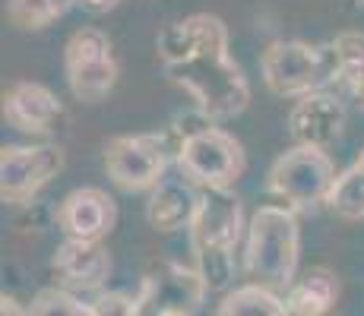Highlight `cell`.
I'll use <instances>...</instances> for the list:
<instances>
[{
    "instance_id": "cell-1",
    "label": "cell",
    "mask_w": 364,
    "mask_h": 316,
    "mask_svg": "<svg viewBox=\"0 0 364 316\" xmlns=\"http://www.w3.org/2000/svg\"><path fill=\"white\" fill-rule=\"evenodd\" d=\"M165 76L178 82L215 121H232L250 102L244 70L228 54V29L219 16L197 13L162 29L156 41Z\"/></svg>"
},
{
    "instance_id": "cell-18",
    "label": "cell",
    "mask_w": 364,
    "mask_h": 316,
    "mask_svg": "<svg viewBox=\"0 0 364 316\" xmlns=\"http://www.w3.org/2000/svg\"><path fill=\"white\" fill-rule=\"evenodd\" d=\"M326 206L339 219H348V222L364 219V168L361 165H352L348 171L336 174L330 196H326Z\"/></svg>"
},
{
    "instance_id": "cell-9",
    "label": "cell",
    "mask_w": 364,
    "mask_h": 316,
    "mask_svg": "<svg viewBox=\"0 0 364 316\" xmlns=\"http://www.w3.org/2000/svg\"><path fill=\"white\" fill-rule=\"evenodd\" d=\"M64 171L60 146H4L0 152V200L23 206Z\"/></svg>"
},
{
    "instance_id": "cell-7",
    "label": "cell",
    "mask_w": 364,
    "mask_h": 316,
    "mask_svg": "<svg viewBox=\"0 0 364 316\" xmlns=\"http://www.w3.org/2000/svg\"><path fill=\"white\" fill-rule=\"evenodd\" d=\"M206 278L197 266L159 263L143 278L136 294V316H191L206 300Z\"/></svg>"
},
{
    "instance_id": "cell-16",
    "label": "cell",
    "mask_w": 364,
    "mask_h": 316,
    "mask_svg": "<svg viewBox=\"0 0 364 316\" xmlns=\"http://www.w3.org/2000/svg\"><path fill=\"white\" fill-rule=\"evenodd\" d=\"M336 298H339L336 276L323 266H314L285 288V310L289 316H323L336 307Z\"/></svg>"
},
{
    "instance_id": "cell-25",
    "label": "cell",
    "mask_w": 364,
    "mask_h": 316,
    "mask_svg": "<svg viewBox=\"0 0 364 316\" xmlns=\"http://www.w3.org/2000/svg\"><path fill=\"white\" fill-rule=\"evenodd\" d=\"M76 4H80L82 10H89V13H111L114 6H121L124 0H76Z\"/></svg>"
},
{
    "instance_id": "cell-23",
    "label": "cell",
    "mask_w": 364,
    "mask_h": 316,
    "mask_svg": "<svg viewBox=\"0 0 364 316\" xmlns=\"http://www.w3.org/2000/svg\"><path fill=\"white\" fill-rule=\"evenodd\" d=\"M51 222H58V209H51L48 202L41 200H29L19 206L16 219H13V224H16V231H26V234H38V231L51 228Z\"/></svg>"
},
{
    "instance_id": "cell-20",
    "label": "cell",
    "mask_w": 364,
    "mask_h": 316,
    "mask_svg": "<svg viewBox=\"0 0 364 316\" xmlns=\"http://www.w3.org/2000/svg\"><path fill=\"white\" fill-rule=\"evenodd\" d=\"M29 313H38V316H92V307L89 300H80L70 288H45L32 298L29 304Z\"/></svg>"
},
{
    "instance_id": "cell-22",
    "label": "cell",
    "mask_w": 364,
    "mask_h": 316,
    "mask_svg": "<svg viewBox=\"0 0 364 316\" xmlns=\"http://www.w3.org/2000/svg\"><path fill=\"white\" fill-rule=\"evenodd\" d=\"M333 45L339 54V82L348 86L364 73V32H342Z\"/></svg>"
},
{
    "instance_id": "cell-5",
    "label": "cell",
    "mask_w": 364,
    "mask_h": 316,
    "mask_svg": "<svg viewBox=\"0 0 364 316\" xmlns=\"http://www.w3.org/2000/svg\"><path fill=\"white\" fill-rule=\"evenodd\" d=\"M333 180H336L333 158L320 146L298 143L295 149L279 156L276 165L269 168V193L279 196L295 212H307V209L326 202Z\"/></svg>"
},
{
    "instance_id": "cell-14",
    "label": "cell",
    "mask_w": 364,
    "mask_h": 316,
    "mask_svg": "<svg viewBox=\"0 0 364 316\" xmlns=\"http://www.w3.org/2000/svg\"><path fill=\"white\" fill-rule=\"evenodd\" d=\"M4 117L23 133H48L60 124L64 104L41 82H16L4 95Z\"/></svg>"
},
{
    "instance_id": "cell-19",
    "label": "cell",
    "mask_w": 364,
    "mask_h": 316,
    "mask_svg": "<svg viewBox=\"0 0 364 316\" xmlns=\"http://www.w3.org/2000/svg\"><path fill=\"white\" fill-rule=\"evenodd\" d=\"M73 4L76 0H6V16L16 29L35 32L60 19Z\"/></svg>"
},
{
    "instance_id": "cell-15",
    "label": "cell",
    "mask_w": 364,
    "mask_h": 316,
    "mask_svg": "<svg viewBox=\"0 0 364 316\" xmlns=\"http://www.w3.org/2000/svg\"><path fill=\"white\" fill-rule=\"evenodd\" d=\"M200 193L197 184H191L187 178L178 180H162L159 187H152L149 206H146V219L156 231L171 234V231L191 228L193 215L200 209Z\"/></svg>"
},
{
    "instance_id": "cell-11",
    "label": "cell",
    "mask_w": 364,
    "mask_h": 316,
    "mask_svg": "<svg viewBox=\"0 0 364 316\" xmlns=\"http://www.w3.org/2000/svg\"><path fill=\"white\" fill-rule=\"evenodd\" d=\"M346 126V104L330 92H307L301 95L289 111V133L301 146H320L330 149L342 136Z\"/></svg>"
},
{
    "instance_id": "cell-26",
    "label": "cell",
    "mask_w": 364,
    "mask_h": 316,
    "mask_svg": "<svg viewBox=\"0 0 364 316\" xmlns=\"http://www.w3.org/2000/svg\"><path fill=\"white\" fill-rule=\"evenodd\" d=\"M348 95H352L355 98V102H358V104H364V73L358 76V80H355V82H348Z\"/></svg>"
},
{
    "instance_id": "cell-8",
    "label": "cell",
    "mask_w": 364,
    "mask_h": 316,
    "mask_svg": "<svg viewBox=\"0 0 364 316\" xmlns=\"http://www.w3.org/2000/svg\"><path fill=\"white\" fill-rule=\"evenodd\" d=\"M64 67L70 92L80 102H102L117 82V63L111 41L102 29H80L64 48Z\"/></svg>"
},
{
    "instance_id": "cell-10",
    "label": "cell",
    "mask_w": 364,
    "mask_h": 316,
    "mask_svg": "<svg viewBox=\"0 0 364 316\" xmlns=\"http://www.w3.org/2000/svg\"><path fill=\"white\" fill-rule=\"evenodd\" d=\"M244 231V206L232 187H209L191 222L193 250H235Z\"/></svg>"
},
{
    "instance_id": "cell-13",
    "label": "cell",
    "mask_w": 364,
    "mask_h": 316,
    "mask_svg": "<svg viewBox=\"0 0 364 316\" xmlns=\"http://www.w3.org/2000/svg\"><path fill=\"white\" fill-rule=\"evenodd\" d=\"M51 272L70 291H99L111 272V256L102 241H80L67 237L51 259Z\"/></svg>"
},
{
    "instance_id": "cell-24",
    "label": "cell",
    "mask_w": 364,
    "mask_h": 316,
    "mask_svg": "<svg viewBox=\"0 0 364 316\" xmlns=\"http://www.w3.org/2000/svg\"><path fill=\"white\" fill-rule=\"evenodd\" d=\"M92 316H136V298L121 291H105L89 300Z\"/></svg>"
},
{
    "instance_id": "cell-17",
    "label": "cell",
    "mask_w": 364,
    "mask_h": 316,
    "mask_svg": "<svg viewBox=\"0 0 364 316\" xmlns=\"http://www.w3.org/2000/svg\"><path fill=\"white\" fill-rule=\"evenodd\" d=\"M219 316H285V298H279L276 288L250 282L241 285L215 307Z\"/></svg>"
},
{
    "instance_id": "cell-4",
    "label": "cell",
    "mask_w": 364,
    "mask_h": 316,
    "mask_svg": "<svg viewBox=\"0 0 364 316\" xmlns=\"http://www.w3.org/2000/svg\"><path fill=\"white\" fill-rule=\"evenodd\" d=\"M174 158H178V139L171 136V130L130 133V136H117L105 146V171H108L111 184L127 193L159 187Z\"/></svg>"
},
{
    "instance_id": "cell-3",
    "label": "cell",
    "mask_w": 364,
    "mask_h": 316,
    "mask_svg": "<svg viewBox=\"0 0 364 316\" xmlns=\"http://www.w3.org/2000/svg\"><path fill=\"white\" fill-rule=\"evenodd\" d=\"M263 82L272 95L301 98L339 80L336 45H307V41H272L260 60Z\"/></svg>"
},
{
    "instance_id": "cell-2",
    "label": "cell",
    "mask_w": 364,
    "mask_h": 316,
    "mask_svg": "<svg viewBox=\"0 0 364 316\" xmlns=\"http://www.w3.org/2000/svg\"><path fill=\"white\" fill-rule=\"evenodd\" d=\"M301 231L291 206H260L247 224L244 269L254 282L269 288H289L298 272Z\"/></svg>"
},
{
    "instance_id": "cell-27",
    "label": "cell",
    "mask_w": 364,
    "mask_h": 316,
    "mask_svg": "<svg viewBox=\"0 0 364 316\" xmlns=\"http://www.w3.org/2000/svg\"><path fill=\"white\" fill-rule=\"evenodd\" d=\"M355 165H361V168H364V149H361V156L355 158Z\"/></svg>"
},
{
    "instance_id": "cell-6",
    "label": "cell",
    "mask_w": 364,
    "mask_h": 316,
    "mask_svg": "<svg viewBox=\"0 0 364 316\" xmlns=\"http://www.w3.org/2000/svg\"><path fill=\"white\" fill-rule=\"evenodd\" d=\"M174 165H178L181 178H187L200 190H209V187H235L237 178L244 174L247 158H244V146L232 133H225L222 126L213 124L178 146Z\"/></svg>"
},
{
    "instance_id": "cell-12",
    "label": "cell",
    "mask_w": 364,
    "mask_h": 316,
    "mask_svg": "<svg viewBox=\"0 0 364 316\" xmlns=\"http://www.w3.org/2000/svg\"><path fill=\"white\" fill-rule=\"evenodd\" d=\"M117 222V206L105 190L99 187H80L64 196L58 206V228L67 237L80 241H102Z\"/></svg>"
},
{
    "instance_id": "cell-21",
    "label": "cell",
    "mask_w": 364,
    "mask_h": 316,
    "mask_svg": "<svg viewBox=\"0 0 364 316\" xmlns=\"http://www.w3.org/2000/svg\"><path fill=\"white\" fill-rule=\"evenodd\" d=\"M235 250H197V269L206 278L209 291H225L235 282Z\"/></svg>"
}]
</instances>
